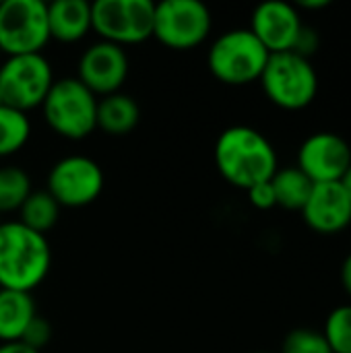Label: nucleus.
Listing matches in <instances>:
<instances>
[{
    "instance_id": "f257e3e1",
    "label": "nucleus",
    "mask_w": 351,
    "mask_h": 353,
    "mask_svg": "<svg viewBox=\"0 0 351 353\" xmlns=\"http://www.w3.org/2000/svg\"><path fill=\"white\" fill-rule=\"evenodd\" d=\"M215 165L221 178L242 190L269 182L279 170L273 143L252 126H230L215 141Z\"/></svg>"
},
{
    "instance_id": "dca6fc26",
    "label": "nucleus",
    "mask_w": 351,
    "mask_h": 353,
    "mask_svg": "<svg viewBox=\"0 0 351 353\" xmlns=\"http://www.w3.org/2000/svg\"><path fill=\"white\" fill-rule=\"evenodd\" d=\"M141 120V108L128 93H112L97 99V128L110 137L130 134Z\"/></svg>"
},
{
    "instance_id": "423d86ee",
    "label": "nucleus",
    "mask_w": 351,
    "mask_h": 353,
    "mask_svg": "<svg viewBox=\"0 0 351 353\" xmlns=\"http://www.w3.org/2000/svg\"><path fill=\"white\" fill-rule=\"evenodd\" d=\"M155 2L151 0H97L91 2V31L101 41L137 46L153 37Z\"/></svg>"
},
{
    "instance_id": "5701e85b",
    "label": "nucleus",
    "mask_w": 351,
    "mask_h": 353,
    "mask_svg": "<svg viewBox=\"0 0 351 353\" xmlns=\"http://www.w3.org/2000/svg\"><path fill=\"white\" fill-rule=\"evenodd\" d=\"M281 353H333L321 331L314 329H294L285 335Z\"/></svg>"
},
{
    "instance_id": "393cba45",
    "label": "nucleus",
    "mask_w": 351,
    "mask_h": 353,
    "mask_svg": "<svg viewBox=\"0 0 351 353\" xmlns=\"http://www.w3.org/2000/svg\"><path fill=\"white\" fill-rule=\"evenodd\" d=\"M319 46H321V35H319V31H317L314 27H310V25H302V29H300V33H298V39H296L292 52L298 54V56H302V58H308V60H310V56L317 54Z\"/></svg>"
},
{
    "instance_id": "6e6552de",
    "label": "nucleus",
    "mask_w": 351,
    "mask_h": 353,
    "mask_svg": "<svg viewBox=\"0 0 351 353\" xmlns=\"http://www.w3.org/2000/svg\"><path fill=\"white\" fill-rule=\"evenodd\" d=\"M213 17L201 0L155 2L153 37L168 50L186 52L199 48L211 33Z\"/></svg>"
},
{
    "instance_id": "b1692460",
    "label": "nucleus",
    "mask_w": 351,
    "mask_h": 353,
    "mask_svg": "<svg viewBox=\"0 0 351 353\" xmlns=\"http://www.w3.org/2000/svg\"><path fill=\"white\" fill-rule=\"evenodd\" d=\"M21 341H23L25 345H29L31 350L41 353V350L52 341V325H50L43 316L37 314V316L29 323V327L25 329Z\"/></svg>"
},
{
    "instance_id": "aec40b11",
    "label": "nucleus",
    "mask_w": 351,
    "mask_h": 353,
    "mask_svg": "<svg viewBox=\"0 0 351 353\" xmlns=\"http://www.w3.org/2000/svg\"><path fill=\"white\" fill-rule=\"evenodd\" d=\"M31 137V120L25 112L0 105V159L19 153Z\"/></svg>"
},
{
    "instance_id": "4be33fe9",
    "label": "nucleus",
    "mask_w": 351,
    "mask_h": 353,
    "mask_svg": "<svg viewBox=\"0 0 351 353\" xmlns=\"http://www.w3.org/2000/svg\"><path fill=\"white\" fill-rule=\"evenodd\" d=\"M321 333L333 353H351V304L333 308Z\"/></svg>"
},
{
    "instance_id": "9d476101",
    "label": "nucleus",
    "mask_w": 351,
    "mask_h": 353,
    "mask_svg": "<svg viewBox=\"0 0 351 353\" xmlns=\"http://www.w3.org/2000/svg\"><path fill=\"white\" fill-rule=\"evenodd\" d=\"M106 186L101 165L87 155H66L48 172L46 190L60 207L81 209L95 203Z\"/></svg>"
},
{
    "instance_id": "20e7f679",
    "label": "nucleus",
    "mask_w": 351,
    "mask_h": 353,
    "mask_svg": "<svg viewBox=\"0 0 351 353\" xmlns=\"http://www.w3.org/2000/svg\"><path fill=\"white\" fill-rule=\"evenodd\" d=\"M41 114L52 132L68 141H83L97 130V97L77 77L54 81Z\"/></svg>"
},
{
    "instance_id": "6ab92c4d",
    "label": "nucleus",
    "mask_w": 351,
    "mask_h": 353,
    "mask_svg": "<svg viewBox=\"0 0 351 353\" xmlns=\"http://www.w3.org/2000/svg\"><path fill=\"white\" fill-rule=\"evenodd\" d=\"M60 205L52 199L48 190H33L23 207L19 209V219L25 228L37 232V234H48L60 219Z\"/></svg>"
},
{
    "instance_id": "f8f14e48",
    "label": "nucleus",
    "mask_w": 351,
    "mask_h": 353,
    "mask_svg": "<svg viewBox=\"0 0 351 353\" xmlns=\"http://www.w3.org/2000/svg\"><path fill=\"white\" fill-rule=\"evenodd\" d=\"M351 165L350 143L331 130H321L304 139L298 149V163L312 184L341 182Z\"/></svg>"
},
{
    "instance_id": "0eeeda50",
    "label": "nucleus",
    "mask_w": 351,
    "mask_h": 353,
    "mask_svg": "<svg viewBox=\"0 0 351 353\" xmlns=\"http://www.w3.org/2000/svg\"><path fill=\"white\" fill-rule=\"evenodd\" d=\"M54 81L52 64L43 54L6 56L0 64L2 103L25 114L41 108Z\"/></svg>"
},
{
    "instance_id": "f3484780",
    "label": "nucleus",
    "mask_w": 351,
    "mask_h": 353,
    "mask_svg": "<svg viewBox=\"0 0 351 353\" xmlns=\"http://www.w3.org/2000/svg\"><path fill=\"white\" fill-rule=\"evenodd\" d=\"M35 316L37 306L31 294L0 288V343L21 341Z\"/></svg>"
},
{
    "instance_id": "bb28decb",
    "label": "nucleus",
    "mask_w": 351,
    "mask_h": 353,
    "mask_svg": "<svg viewBox=\"0 0 351 353\" xmlns=\"http://www.w3.org/2000/svg\"><path fill=\"white\" fill-rule=\"evenodd\" d=\"M341 285H343L345 294L351 298V252L345 256V261L341 265Z\"/></svg>"
},
{
    "instance_id": "1a4fd4ad",
    "label": "nucleus",
    "mask_w": 351,
    "mask_h": 353,
    "mask_svg": "<svg viewBox=\"0 0 351 353\" xmlns=\"http://www.w3.org/2000/svg\"><path fill=\"white\" fill-rule=\"evenodd\" d=\"M50 41L48 2L2 0L0 2V50L4 56L41 54Z\"/></svg>"
},
{
    "instance_id": "c756f323",
    "label": "nucleus",
    "mask_w": 351,
    "mask_h": 353,
    "mask_svg": "<svg viewBox=\"0 0 351 353\" xmlns=\"http://www.w3.org/2000/svg\"><path fill=\"white\" fill-rule=\"evenodd\" d=\"M341 184H343V188H345V192H348V196L351 199V165L350 170H348V174L343 176V180H341Z\"/></svg>"
},
{
    "instance_id": "39448f33",
    "label": "nucleus",
    "mask_w": 351,
    "mask_h": 353,
    "mask_svg": "<svg viewBox=\"0 0 351 353\" xmlns=\"http://www.w3.org/2000/svg\"><path fill=\"white\" fill-rule=\"evenodd\" d=\"M259 83L267 99L288 112L308 108L319 93V74L312 62L294 52L271 54Z\"/></svg>"
},
{
    "instance_id": "a211bd4d",
    "label": "nucleus",
    "mask_w": 351,
    "mask_h": 353,
    "mask_svg": "<svg viewBox=\"0 0 351 353\" xmlns=\"http://www.w3.org/2000/svg\"><path fill=\"white\" fill-rule=\"evenodd\" d=\"M271 186L275 192L277 207L288 211H302L314 184L300 168L290 165V168H279L275 172V176L271 178Z\"/></svg>"
},
{
    "instance_id": "4468645a",
    "label": "nucleus",
    "mask_w": 351,
    "mask_h": 353,
    "mask_svg": "<svg viewBox=\"0 0 351 353\" xmlns=\"http://www.w3.org/2000/svg\"><path fill=\"white\" fill-rule=\"evenodd\" d=\"M300 213L312 232L321 236H335L351 225V199L341 182L314 184Z\"/></svg>"
},
{
    "instance_id": "c85d7f7f",
    "label": "nucleus",
    "mask_w": 351,
    "mask_h": 353,
    "mask_svg": "<svg viewBox=\"0 0 351 353\" xmlns=\"http://www.w3.org/2000/svg\"><path fill=\"white\" fill-rule=\"evenodd\" d=\"M331 4V0H302L296 4V8H304V10H323Z\"/></svg>"
},
{
    "instance_id": "473e14b6",
    "label": "nucleus",
    "mask_w": 351,
    "mask_h": 353,
    "mask_svg": "<svg viewBox=\"0 0 351 353\" xmlns=\"http://www.w3.org/2000/svg\"><path fill=\"white\" fill-rule=\"evenodd\" d=\"M0 56H2V50H0Z\"/></svg>"
},
{
    "instance_id": "ddd939ff",
    "label": "nucleus",
    "mask_w": 351,
    "mask_h": 353,
    "mask_svg": "<svg viewBox=\"0 0 351 353\" xmlns=\"http://www.w3.org/2000/svg\"><path fill=\"white\" fill-rule=\"evenodd\" d=\"M302 25V14L296 4L269 0L252 10L248 29L267 48L269 54H283L294 50Z\"/></svg>"
},
{
    "instance_id": "7ed1b4c3",
    "label": "nucleus",
    "mask_w": 351,
    "mask_h": 353,
    "mask_svg": "<svg viewBox=\"0 0 351 353\" xmlns=\"http://www.w3.org/2000/svg\"><path fill=\"white\" fill-rule=\"evenodd\" d=\"M269 56L254 33L248 27H240L217 35L207 52V66L219 83L244 87L261 79Z\"/></svg>"
},
{
    "instance_id": "cd10ccee",
    "label": "nucleus",
    "mask_w": 351,
    "mask_h": 353,
    "mask_svg": "<svg viewBox=\"0 0 351 353\" xmlns=\"http://www.w3.org/2000/svg\"><path fill=\"white\" fill-rule=\"evenodd\" d=\"M0 353H39L25 345L23 341H10V343H0Z\"/></svg>"
},
{
    "instance_id": "7c9ffc66",
    "label": "nucleus",
    "mask_w": 351,
    "mask_h": 353,
    "mask_svg": "<svg viewBox=\"0 0 351 353\" xmlns=\"http://www.w3.org/2000/svg\"><path fill=\"white\" fill-rule=\"evenodd\" d=\"M0 105H2V93H0Z\"/></svg>"
},
{
    "instance_id": "a878e982",
    "label": "nucleus",
    "mask_w": 351,
    "mask_h": 353,
    "mask_svg": "<svg viewBox=\"0 0 351 353\" xmlns=\"http://www.w3.org/2000/svg\"><path fill=\"white\" fill-rule=\"evenodd\" d=\"M248 192V201L254 209L259 211H269L273 207H277V201H275V192H273V186H271V180L269 182H261L252 188L246 190Z\"/></svg>"
},
{
    "instance_id": "9b49d317",
    "label": "nucleus",
    "mask_w": 351,
    "mask_h": 353,
    "mask_svg": "<svg viewBox=\"0 0 351 353\" xmlns=\"http://www.w3.org/2000/svg\"><path fill=\"white\" fill-rule=\"evenodd\" d=\"M128 54L122 46L110 41L91 43L77 62V79L99 99L122 91L128 79Z\"/></svg>"
},
{
    "instance_id": "412c9836",
    "label": "nucleus",
    "mask_w": 351,
    "mask_h": 353,
    "mask_svg": "<svg viewBox=\"0 0 351 353\" xmlns=\"http://www.w3.org/2000/svg\"><path fill=\"white\" fill-rule=\"evenodd\" d=\"M33 192L29 174L19 165L0 168V213H14Z\"/></svg>"
},
{
    "instance_id": "2eb2a0df",
    "label": "nucleus",
    "mask_w": 351,
    "mask_h": 353,
    "mask_svg": "<svg viewBox=\"0 0 351 353\" xmlns=\"http://www.w3.org/2000/svg\"><path fill=\"white\" fill-rule=\"evenodd\" d=\"M50 39L60 43H77L91 31V2L87 0H54L48 4Z\"/></svg>"
},
{
    "instance_id": "f03ea898",
    "label": "nucleus",
    "mask_w": 351,
    "mask_h": 353,
    "mask_svg": "<svg viewBox=\"0 0 351 353\" xmlns=\"http://www.w3.org/2000/svg\"><path fill=\"white\" fill-rule=\"evenodd\" d=\"M52 269L48 236L21 221H0V288L31 294Z\"/></svg>"
},
{
    "instance_id": "2f4dec72",
    "label": "nucleus",
    "mask_w": 351,
    "mask_h": 353,
    "mask_svg": "<svg viewBox=\"0 0 351 353\" xmlns=\"http://www.w3.org/2000/svg\"><path fill=\"white\" fill-rule=\"evenodd\" d=\"M254 353H273V352H254Z\"/></svg>"
}]
</instances>
